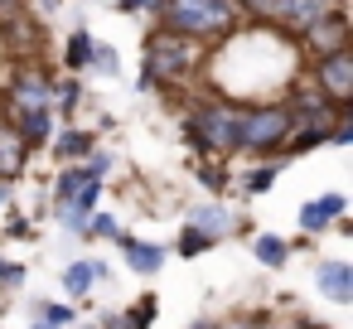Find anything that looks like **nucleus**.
<instances>
[{
    "label": "nucleus",
    "mask_w": 353,
    "mask_h": 329,
    "mask_svg": "<svg viewBox=\"0 0 353 329\" xmlns=\"http://www.w3.org/2000/svg\"><path fill=\"white\" fill-rule=\"evenodd\" d=\"M208 68V44L189 39V34H174V30H150L145 34V59H141V92H155V88H174V83H189Z\"/></svg>",
    "instance_id": "f257e3e1"
},
{
    "label": "nucleus",
    "mask_w": 353,
    "mask_h": 329,
    "mask_svg": "<svg viewBox=\"0 0 353 329\" xmlns=\"http://www.w3.org/2000/svg\"><path fill=\"white\" fill-rule=\"evenodd\" d=\"M155 20H160V30L189 34L199 44H223L237 25H247L232 0H160Z\"/></svg>",
    "instance_id": "f03ea898"
},
{
    "label": "nucleus",
    "mask_w": 353,
    "mask_h": 329,
    "mask_svg": "<svg viewBox=\"0 0 353 329\" xmlns=\"http://www.w3.org/2000/svg\"><path fill=\"white\" fill-rule=\"evenodd\" d=\"M237 107L232 97H194L189 117H184V141L199 155H237Z\"/></svg>",
    "instance_id": "7ed1b4c3"
},
{
    "label": "nucleus",
    "mask_w": 353,
    "mask_h": 329,
    "mask_svg": "<svg viewBox=\"0 0 353 329\" xmlns=\"http://www.w3.org/2000/svg\"><path fill=\"white\" fill-rule=\"evenodd\" d=\"M290 107L285 102H242L237 107V150L242 155H281L285 136H290Z\"/></svg>",
    "instance_id": "20e7f679"
},
{
    "label": "nucleus",
    "mask_w": 353,
    "mask_h": 329,
    "mask_svg": "<svg viewBox=\"0 0 353 329\" xmlns=\"http://www.w3.org/2000/svg\"><path fill=\"white\" fill-rule=\"evenodd\" d=\"M39 107H54V73L34 59L15 63V73L6 78V117H20V112H39Z\"/></svg>",
    "instance_id": "39448f33"
},
{
    "label": "nucleus",
    "mask_w": 353,
    "mask_h": 329,
    "mask_svg": "<svg viewBox=\"0 0 353 329\" xmlns=\"http://www.w3.org/2000/svg\"><path fill=\"white\" fill-rule=\"evenodd\" d=\"M310 88L334 102V107H353V49H334V54H319L310 63Z\"/></svg>",
    "instance_id": "423d86ee"
},
{
    "label": "nucleus",
    "mask_w": 353,
    "mask_h": 329,
    "mask_svg": "<svg viewBox=\"0 0 353 329\" xmlns=\"http://www.w3.org/2000/svg\"><path fill=\"white\" fill-rule=\"evenodd\" d=\"M348 39H353V25H348V10H343V6L329 10V15H319L314 25H305V30L295 34V44H300L310 59L334 54V49H348Z\"/></svg>",
    "instance_id": "0eeeda50"
},
{
    "label": "nucleus",
    "mask_w": 353,
    "mask_h": 329,
    "mask_svg": "<svg viewBox=\"0 0 353 329\" xmlns=\"http://www.w3.org/2000/svg\"><path fill=\"white\" fill-rule=\"evenodd\" d=\"M339 6H343V0H281L276 15H271V30H281L285 39H295L305 25H314L319 15H329Z\"/></svg>",
    "instance_id": "6e6552de"
},
{
    "label": "nucleus",
    "mask_w": 353,
    "mask_h": 329,
    "mask_svg": "<svg viewBox=\"0 0 353 329\" xmlns=\"http://www.w3.org/2000/svg\"><path fill=\"white\" fill-rule=\"evenodd\" d=\"M314 286H319L324 300L348 305V300H353V266H348L343 257H324V261L314 266Z\"/></svg>",
    "instance_id": "1a4fd4ad"
},
{
    "label": "nucleus",
    "mask_w": 353,
    "mask_h": 329,
    "mask_svg": "<svg viewBox=\"0 0 353 329\" xmlns=\"http://www.w3.org/2000/svg\"><path fill=\"white\" fill-rule=\"evenodd\" d=\"M189 228H199L203 237L223 242V237L242 232V218H237L232 208H223V203H199V208H189Z\"/></svg>",
    "instance_id": "9d476101"
},
{
    "label": "nucleus",
    "mask_w": 353,
    "mask_h": 329,
    "mask_svg": "<svg viewBox=\"0 0 353 329\" xmlns=\"http://www.w3.org/2000/svg\"><path fill=\"white\" fill-rule=\"evenodd\" d=\"M30 146L20 141V131H15V121H0V184H10V179H20L25 170H30Z\"/></svg>",
    "instance_id": "9b49d317"
},
{
    "label": "nucleus",
    "mask_w": 353,
    "mask_h": 329,
    "mask_svg": "<svg viewBox=\"0 0 353 329\" xmlns=\"http://www.w3.org/2000/svg\"><path fill=\"white\" fill-rule=\"evenodd\" d=\"M117 247L126 252V266H131L136 276H155V271L165 266V247H160V242H141V237H131V232H117Z\"/></svg>",
    "instance_id": "f8f14e48"
},
{
    "label": "nucleus",
    "mask_w": 353,
    "mask_h": 329,
    "mask_svg": "<svg viewBox=\"0 0 353 329\" xmlns=\"http://www.w3.org/2000/svg\"><path fill=\"white\" fill-rule=\"evenodd\" d=\"M6 121H15V131H20V141H25L30 150H44V146H49V136H54V107L20 112V117H6Z\"/></svg>",
    "instance_id": "ddd939ff"
},
{
    "label": "nucleus",
    "mask_w": 353,
    "mask_h": 329,
    "mask_svg": "<svg viewBox=\"0 0 353 329\" xmlns=\"http://www.w3.org/2000/svg\"><path fill=\"white\" fill-rule=\"evenodd\" d=\"M343 208H348L343 194H319V199H310V203L300 208V228H305V232H324L334 218H343Z\"/></svg>",
    "instance_id": "4468645a"
},
{
    "label": "nucleus",
    "mask_w": 353,
    "mask_h": 329,
    "mask_svg": "<svg viewBox=\"0 0 353 329\" xmlns=\"http://www.w3.org/2000/svg\"><path fill=\"white\" fill-rule=\"evenodd\" d=\"M97 136L92 131H83V126H68V131H59V136H49V150L63 160V165H78V160H88L97 146H92Z\"/></svg>",
    "instance_id": "2eb2a0df"
},
{
    "label": "nucleus",
    "mask_w": 353,
    "mask_h": 329,
    "mask_svg": "<svg viewBox=\"0 0 353 329\" xmlns=\"http://www.w3.org/2000/svg\"><path fill=\"white\" fill-rule=\"evenodd\" d=\"M92 54H97V39H92L88 30H73L68 44H63V68H68V73H88V68H92Z\"/></svg>",
    "instance_id": "dca6fc26"
},
{
    "label": "nucleus",
    "mask_w": 353,
    "mask_h": 329,
    "mask_svg": "<svg viewBox=\"0 0 353 329\" xmlns=\"http://www.w3.org/2000/svg\"><path fill=\"white\" fill-rule=\"evenodd\" d=\"M252 257H256L261 266H276V271H281V266L290 261V242L276 237V232H256V237H252Z\"/></svg>",
    "instance_id": "f3484780"
},
{
    "label": "nucleus",
    "mask_w": 353,
    "mask_h": 329,
    "mask_svg": "<svg viewBox=\"0 0 353 329\" xmlns=\"http://www.w3.org/2000/svg\"><path fill=\"white\" fill-rule=\"evenodd\" d=\"M281 165H285V155H271L266 165H256V170H247V175H237V179H242V194H266V189L276 184V175H281Z\"/></svg>",
    "instance_id": "a211bd4d"
},
{
    "label": "nucleus",
    "mask_w": 353,
    "mask_h": 329,
    "mask_svg": "<svg viewBox=\"0 0 353 329\" xmlns=\"http://www.w3.org/2000/svg\"><path fill=\"white\" fill-rule=\"evenodd\" d=\"M92 281H97V266H92V261H68V266H63V290H68V295L83 300V295L92 290Z\"/></svg>",
    "instance_id": "6ab92c4d"
},
{
    "label": "nucleus",
    "mask_w": 353,
    "mask_h": 329,
    "mask_svg": "<svg viewBox=\"0 0 353 329\" xmlns=\"http://www.w3.org/2000/svg\"><path fill=\"white\" fill-rule=\"evenodd\" d=\"M88 175H92V170H88L83 160H78V165H63V175L54 179V203H68V199L83 189V179H88Z\"/></svg>",
    "instance_id": "aec40b11"
},
{
    "label": "nucleus",
    "mask_w": 353,
    "mask_h": 329,
    "mask_svg": "<svg viewBox=\"0 0 353 329\" xmlns=\"http://www.w3.org/2000/svg\"><path fill=\"white\" fill-rule=\"evenodd\" d=\"M194 175H199V184H203L208 194H223V189H228V170L218 165V155H199Z\"/></svg>",
    "instance_id": "412c9836"
},
{
    "label": "nucleus",
    "mask_w": 353,
    "mask_h": 329,
    "mask_svg": "<svg viewBox=\"0 0 353 329\" xmlns=\"http://www.w3.org/2000/svg\"><path fill=\"white\" fill-rule=\"evenodd\" d=\"M155 310H160V300H155V295H141V300L121 315V324H126V329H150V324H155Z\"/></svg>",
    "instance_id": "4be33fe9"
},
{
    "label": "nucleus",
    "mask_w": 353,
    "mask_h": 329,
    "mask_svg": "<svg viewBox=\"0 0 353 329\" xmlns=\"http://www.w3.org/2000/svg\"><path fill=\"white\" fill-rule=\"evenodd\" d=\"M232 6H237V15L247 25H271V15H276L281 0H232Z\"/></svg>",
    "instance_id": "5701e85b"
},
{
    "label": "nucleus",
    "mask_w": 353,
    "mask_h": 329,
    "mask_svg": "<svg viewBox=\"0 0 353 329\" xmlns=\"http://www.w3.org/2000/svg\"><path fill=\"white\" fill-rule=\"evenodd\" d=\"M78 102H83V83L78 78H63V83H54V107L68 117V112H78Z\"/></svg>",
    "instance_id": "b1692460"
},
{
    "label": "nucleus",
    "mask_w": 353,
    "mask_h": 329,
    "mask_svg": "<svg viewBox=\"0 0 353 329\" xmlns=\"http://www.w3.org/2000/svg\"><path fill=\"white\" fill-rule=\"evenodd\" d=\"M102 189H107V184H102V175H88V179H83V189H78L68 203H73L78 213H92V208H97V199H102Z\"/></svg>",
    "instance_id": "393cba45"
},
{
    "label": "nucleus",
    "mask_w": 353,
    "mask_h": 329,
    "mask_svg": "<svg viewBox=\"0 0 353 329\" xmlns=\"http://www.w3.org/2000/svg\"><path fill=\"white\" fill-rule=\"evenodd\" d=\"M213 329H281L271 315H261V310H252V315H232V319H223V324H213Z\"/></svg>",
    "instance_id": "a878e982"
},
{
    "label": "nucleus",
    "mask_w": 353,
    "mask_h": 329,
    "mask_svg": "<svg viewBox=\"0 0 353 329\" xmlns=\"http://www.w3.org/2000/svg\"><path fill=\"white\" fill-rule=\"evenodd\" d=\"M117 232H121V223L112 218V213H88V237H107V242H117Z\"/></svg>",
    "instance_id": "bb28decb"
},
{
    "label": "nucleus",
    "mask_w": 353,
    "mask_h": 329,
    "mask_svg": "<svg viewBox=\"0 0 353 329\" xmlns=\"http://www.w3.org/2000/svg\"><path fill=\"white\" fill-rule=\"evenodd\" d=\"M208 247H218L213 237H203L199 228H189L184 223V232H179V257H199V252H208Z\"/></svg>",
    "instance_id": "cd10ccee"
},
{
    "label": "nucleus",
    "mask_w": 353,
    "mask_h": 329,
    "mask_svg": "<svg viewBox=\"0 0 353 329\" xmlns=\"http://www.w3.org/2000/svg\"><path fill=\"white\" fill-rule=\"evenodd\" d=\"M92 68H97L102 78H117V73H121V54H117V49H107V44H97V54H92Z\"/></svg>",
    "instance_id": "c85d7f7f"
},
{
    "label": "nucleus",
    "mask_w": 353,
    "mask_h": 329,
    "mask_svg": "<svg viewBox=\"0 0 353 329\" xmlns=\"http://www.w3.org/2000/svg\"><path fill=\"white\" fill-rule=\"evenodd\" d=\"M34 319H49V324L63 329V324H73V310H68V305H44V300H39V305H34Z\"/></svg>",
    "instance_id": "c756f323"
},
{
    "label": "nucleus",
    "mask_w": 353,
    "mask_h": 329,
    "mask_svg": "<svg viewBox=\"0 0 353 329\" xmlns=\"http://www.w3.org/2000/svg\"><path fill=\"white\" fill-rule=\"evenodd\" d=\"M6 286H10V290H20V286H25V266L0 257V290H6Z\"/></svg>",
    "instance_id": "7c9ffc66"
},
{
    "label": "nucleus",
    "mask_w": 353,
    "mask_h": 329,
    "mask_svg": "<svg viewBox=\"0 0 353 329\" xmlns=\"http://www.w3.org/2000/svg\"><path fill=\"white\" fill-rule=\"evenodd\" d=\"M30 329H59V324H49V319H34V324H30Z\"/></svg>",
    "instance_id": "2f4dec72"
},
{
    "label": "nucleus",
    "mask_w": 353,
    "mask_h": 329,
    "mask_svg": "<svg viewBox=\"0 0 353 329\" xmlns=\"http://www.w3.org/2000/svg\"><path fill=\"white\" fill-rule=\"evenodd\" d=\"M189 329H213V324H208V319H199V324H189Z\"/></svg>",
    "instance_id": "473e14b6"
},
{
    "label": "nucleus",
    "mask_w": 353,
    "mask_h": 329,
    "mask_svg": "<svg viewBox=\"0 0 353 329\" xmlns=\"http://www.w3.org/2000/svg\"><path fill=\"white\" fill-rule=\"evenodd\" d=\"M0 203H6V184H0Z\"/></svg>",
    "instance_id": "72a5a7b5"
},
{
    "label": "nucleus",
    "mask_w": 353,
    "mask_h": 329,
    "mask_svg": "<svg viewBox=\"0 0 353 329\" xmlns=\"http://www.w3.org/2000/svg\"><path fill=\"white\" fill-rule=\"evenodd\" d=\"M83 329H97V324H83Z\"/></svg>",
    "instance_id": "f704fd0d"
},
{
    "label": "nucleus",
    "mask_w": 353,
    "mask_h": 329,
    "mask_svg": "<svg viewBox=\"0 0 353 329\" xmlns=\"http://www.w3.org/2000/svg\"><path fill=\"white\" fill-rule=\"evenodd\" d=\"M0 329H6V324H0Z\"/></svg>",
    "instance_id": "c9c22d12"
}]
</instances>
